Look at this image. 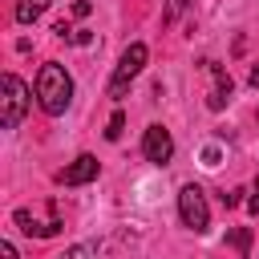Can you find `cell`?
I'll return each mask as SVG.
<instances>
[{"instance_id": "obj_1", "label": "cell", "mask_w": 259, "mask_h": 259, "mask_svg": "<svg viewBox=\"0 0 259 259\" xmlns=\"http://www.w3.org/2000/svg\"><path fill=\"white\" fill-rule=\"evenodd\" d=\"M32 93H36V105H40L49 117H61V113L73 105V77L65 73V65L45 61V65H40V73H36Z\"/></svg>"}, {"instance_id": "obj_2", "label": "cell", "mask_w": 259, "mask_h": 259, "mask_svg": "<svg viewBox=\"0 0 259 259\" xmlns=\"http://www.w3.org/2000/svg\"><path fill=\"white\" fill-rule=\"evenodd\" d=\"M0 89H4V97H0V125L4 130H16L24 121V113H28V105H32V93H28V85L16 73H4Z\"/></svg>"}, {"instance_id": "obj_3", "label": "cell", "mask_w": 259, "mask_h": 259, "mask_svg": "<svg viewBox=\"0 0 259 259\" xmlns=\"http://www.w3.org/2000/svg\"><path fill=\"white\" fill-rule=\"evenodd\" d=\"M178 219H182V227H190L194 235H202V231L210 227V206H206L202 186L186 182V186L178 190Z\"/></svg>"}, {"instance_id": "obj_4", "label": "cell", "mask_w": 259, "mask_h": 259, "mask_svg": "<svg viewBox=\"0 0 259 259\" xmlns=\"http://www.w3.org/2000/svg\"><path fill=\"white\" fill-rule=\"evenodd\" d=\"M146 57H150V53H146V45H142V40H134V45L121 53V61H117V69H113V77H109V97H113V101H121V97H125L130 81L146 69Z\"/></svg>"}, {"instance_id": "obj_5", "label": "cell", "mask_w": 259, "mask_h": 259, "mask_svg": "<svg viewBox=\"0 0 259 259\" xmlns=\"http://www.w3.org/2000/svg\"><path fill=\"white\" fill-rule=\"evenodd\" d=\"M12 223L24 231V235H32V239H53L65 223H61V210H57V202H49V214L40 219V214H32L28 206H20V210H12Z\"/></svg>"}, {"instance_id": "obj_6", "label": "cell", "mask_w": 259, "mask_h": 259, "mask_svg": "<svg viewBox=\"0 0 259 259\" xmlns=\"http://www.w3.org/2000/svg\"><path fill=\"white\" fill-rule=\"evenodd\" d=\"M142 154H146V162L166 166V162L174 158V138H170V130H166V125H150V130L142 134Z\"/></svg>"}, {"instance_id": "obj_7", "label": "cell", "mask_w": 259, "mask_h": 259, "mask_svg": "<svg viewBox=\"0 0 259 259\" xmlns=\"http://www.w3.org/2000/svg\"><path fill=\"white\" fill-rule=\"evenodd\" d=\"M202 69H206V73H210V81H214V85H210V93H206V109H214V113H219V109H227V101H231V93H235V81H231V73H227L219 61H202Z\"/></svg>"}, {"instance_id": "obj_8", "label": "cell", "mask_w": 259, "mask_h": 259, "mask_svg": "<svg viewBox=\"0 0 259 259\" xmlns=\"http://www.w3.org/2000/svg\"><path fill=\"white\" fill-rule=\"evenodd\" d=\"M97 170H101V162H97L93 154H77V158L57 174V182H61V186H85V182L97 178Z\"/></svg>"}, {"instance_id": "obj_9", "label": "cell", "mask_w": 259, "mask_h": 259, "mask_svg": "<svg viewBox=\"0 0 259 259\" xmlns=\"http://www.w3.org/2000/svg\"><path fill=\"white\" fill-rule=\"evenodd\" d=\"M45 8H49V0H16V20L32 24L36 16H45Z\"/></svg>"}, {"instance_id": "obj_10", "label": "cell", "mask_w": 259, "mask_h": 259, "mask_svg": "<svg viewBox=\"0 0 259 259\" xmlns=\"http://www.w3.org/2000/svg\"><path fill=\"white\" fill-rule=\"evenodd\" d=\"M57 259H101V247H97V243H73V247H65V255H57Z\"/></svg>"}, {"instance_id": "obj_11", "label": "cell", "mask_w": 259, "mask_h": 259, "mask_svg": "<svg viewBox=\"0 0 259 259\" xmlns=\"http://www.w3.org/2000/svg\"><path fill=\"white\" fill-rule=\"evenodd\" d=\"M231 247H235L239 259H247V255H251V231H247V227H235V231H231Z\"/></svg>"}, {"instance_id": "obj_12", "label": "cell", "mask_w": 259, "mask_h": 259, "mask_svg": "<svg viewBox=\"0 0 259 259\" xmlns=\"http://www.w3.org/2000/svg\"><path fill=\"white\" fill-rule=\"evenodd\" d=\"M190 4H194V0H166V8H162V24H166V28L178 24V16H182Z\"/></svg>"}, {"instance_id": "obj_13", "label": "cell", "mask_w": 259, "mask_h": 259, "mask_svg": "<svg viewBox=\"0 0 259 259\" xmlns=\"http://www.w3.org/2000/svg\"><path fill=\"white\" fill-rule=\"evenodd\" d=\"M121 130H125V113L117 109V113L109 117V125H105V138H109V142H117V138H121Z\"/></svg>"}, {"instance_id": "obj_14", "label": "cell", "mask_w": 259, "mask_h": 259, "mask_svg": "<svg viewBox=\"0 0 259 259\" xmlns=\"http://www.w3.org/2000/svg\"><path fill=\"white\" fill-rule=\"evenodd\" d=\"M247 210H251V214H259V178H255V186H251V198H247Z\"/></svg>"}, {"instance_id": "obj_15", "label": "cell", "mask_w": 259, "mask_h": 259, "mask_svg": "<svg viewBox=\"0 0 259 259\" xmlns=\"http://www.w3.org/2000/svg\"><path fill=\"white\" fill-rule=\"evenodd\" d=\"M0 259H16V247H12V243H8V239H4V243H0Z\"/></svg>"}, {"instance_id": "obj_16", "label": "cell", "mask_w": 259, "mask_h": 259, "mask_svg": "<svg viewBox=\"0 0 259 259\" xmlns=\"http://www.w3.org/2000/svg\"><path fill=\"white\" fill-rule=\"evenodd\" d=\"M73 16H89V0H77L73 4Z\"/></svg>"}, {"instance_id": "obj_17", "label": "cell", "mask_w": 259, "mask_h": 259, "mask_svg": "<svg viewBox=\"0 0 259 259\" xmlns=\"http://www.w3.org/2000/svg\"><path fill=\"white\" fill-rule=\"evenodd\" d=\"M251 85H259V65H251V77H247Z\"/></svg>"}]
</instances>
